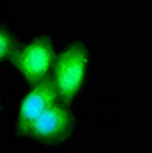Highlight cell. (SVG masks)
<instances>
[{"instance_id": "obj_3", "label": "cell", "mask_w": 152, "mask_h": 153, "mask_svg": "<svg viewBox=\"0 0 152 153\" xmlns=\"http://www.w3.org/2000/svg\"><path fill=\"white\" fill-rule=\"evenodd\" d=\"M71 129L72 113L68 104L57 101L31 124L26 136L42 143H58L68 138Z\"/></svg>"}, {"instance_id": "obj_6", "label": "cell", "mask_w": 152, "mask_h": 153, "mask_svg": "<svg viewBox=\"0 0 152 153\" xmlns=\"http://www.w3.org/2000/svg\"><path fill=\"white\" fill-rule=\"evenodd\" d=\"M0 109H2V106H0Z\"/></svg>"}, {"instance_id": "obj_1", "label": "cell", "mask_w": 152, "mask_h": 153, "mask_svg": "<svg viewBox=\"0 0 152 153\" xmlns=\"http://www.w3.org/2000/svg\"><path fill=\"white\" fill-rule=\"evenodd\" d=\"M88 51L80 45L63 49L54 61V75L51 76L61 103L71 104L80 92L88 68Z\"/></svg>"}, {"instance_id": "obj_4", "label": "cell", "mask_w": 152, "mask_h": 153, "mask_svg": "<svg viewBox=\"0 0 152 153\" xmlns=\"http://www.w3.org/2000/svg\"><path fill=\"white\" fill-rule=\"evenodd\" d=\"M60 101L58 94L55 91V86L52 78L48 76L43 81L32 86L29 94L23 98L19 115H17V130L22 136H26L31 124L40 117V115L54 103Z\"/></svg>"}, {"instance_id": "obj_5", "label": "cell", "mask_w": 152, "mask_h": 153, "mask_svg": "<svg viewBox=\"0 0 152 153\" xmlns=\"http://www.w3.org/2000/svg\"><path fill=\"white\" fill-rule=\"evenodd\" d=\"M16 49V42L14 37H12L6 29L0 28V61L3 58L9 57Z\"/></svg>"}, {"instance_id": "obj_2", "label": "cell", "mask_w": 152, "mask_h": 153, "mask_svg": "<svg viewBox=\"0 0 152 153\" xmlns=\"http://www.w3.org/2000/svg\"><path fill=\"white\" fill-rule=\"evenodd\" d=\"M11 61L23 80L34 86L49 76L55 61L54 46L48 38H35L22 48H16L11 54Z\"/></svg>"}]
</instances>
